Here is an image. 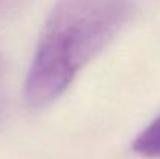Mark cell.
Wrapping results in <instances>:
<instances>
[{
	"label": "cell",
	"instance_id": "1",
	"mask_svg": "<svg viewBox=\"0 0 160 159\" xmlns=\"http://www.w3.org/2000/svg\"><path fill=\"white\" fill-rule=\"evenodd\" d=\"M129 0H58L48 13L25 80V100L44 108L115 38L129 16Z\"/></svg>",
	"mask_w": 160,
	"mask_h": 159
},
{
	"label": "cell",
	"instance_id": "2",
	"mask_svg": "<svg viewBox=\"0 0 160 159\" xmlns=\"http://www.w3.org/2000/svg\"><path fill=\"white\" fill-rule=\"evenodd\" d=\"M132 150L143 158H160V115L138 133Z\"/></svg>",
	"mask_w": 160,
	"mask_h": 159
},
{
	"label": "cell",
	"instance_id": "3",
	"mask_svg": "<svg viewBox=\"0 0 160 159\" xmlns=\"http://www.w3.org/2000/svg\"><path fill=\"white\" fill-rule=\"evenodd\" d=\"M20 0H0V16H6L19 6Z\"/></svg>",
	"mask_w": 160,
	"mask_h": 159
}]
</instances>
